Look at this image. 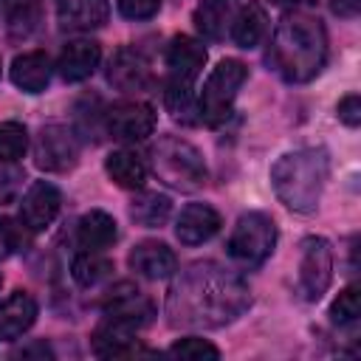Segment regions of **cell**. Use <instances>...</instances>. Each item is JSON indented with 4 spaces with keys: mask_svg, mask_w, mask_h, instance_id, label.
<instances>
[{
    "mask_svg": "<svg viewBox=\"0 0 361 361\" xmlns=\"http://www.w3.org/2000/svg\"><path fill=\"white\" fill-rule=\"evenodd\" d=\"M71 274L82 288H96L99 282H104L113 274V262L107 257H99L96 251H85L73 259Z\"/></svg>",
    "mask_w": 361,
    "mask_h": 361,
    "instance_id": "d4e9b609",
    "label": "cell"
},
{
    "mask_svg": "<svg viewBox=\"0 0 361 361\" xmlns=\"http://www.w3.org/2000/svg\"><path fill=\"white\" fill-rule=\"evenodd\" d=\"M169 212H172V200L158 192H144L130 203V217L144 228L164 226L169 220Z\"/></svg>",
    "mask_w": 361,
    "mask_h": 361,
    "instance_id": "cb8c5ba5",
    "label": "cell"
},
{
    "mask_svg": "<svg viewBox=\"0 0 361 361\" xmlns=\"http://www.w3.org/2000/svg\"><path fill=\"white\" fill-rule=\"evenodd\" d=\"M299 248V293L305 302H319L333 279V248L324 237H305Z\"/></svg>",
    "mask_w": 361,
    "mask_h": 361,
    "instance_id": "52a82bcc",
    "label": "cell"
},
{
    "mask_svg": "<svg viewBox=\"0 0 361 361\" xmlns=\"http://www.w3.org/2000/svg\"><path fill=\"white\" fill-rule=\"evenodd\" d=\"M358 316H361V290H358L355 285H350V288H344V290L333 299V305H330V319H333L336 324H353Z\"/></svg>",
    "mask_w": 361,
    "mask_h": 361,
    "instance_id": "f1b7e54d",
    "label": "cell"
},
{
    "mask_svg": "<svg viewBox=\"0 0 361 361\" xmlns=\"http://www.w3.org/2000/svg\"><path fill=\"white\" fill-rule=\"evenodd\" d=\"M17 355H23V358H28V355H51V350L45 344H34V347H23Z\"/></svg>",
    "mask_w": 361,
    "mask_h": 361,
    "instance_id": "d590c367",
    "label": "cell"
},
{
    "mask_svg": "<svg viewBox=\"0 0 361 361\" xmlns=\"http://www.w3.org/2000/svg\"><path fill=\"white\" fill-rule=\"evenodd\" d=\"M330 8H333V14L350 20V17H355L361 11V0H330Z\"/></svg>",
    "mask_w": 361,
    "mask_h": 361,
    "instance_id": "e575fe53",
    "label": "cell"
},
{
    "mask_svg": "<svg viewBox=\"0 0 361 361\" xmlns=\"http://www.w3.org/2000/svg\"><path fill=\"white\" fill-rule=\"evenodd\" d=\"M220 226H223V220L209 203H189L178 214L175 234L183 245H203L220 231Z\"/></svg>",
    "mask_w": 361,
    "mask_h": 361,
    "instance_id": "4fadbf2b",
    "label": "cell"
},
{
    "mask_svg": "<svg viewBox=\"0 0 361 361\" xmlns=\"http://www.w3.org/2000/svg\"><path fill=\"white\" fill-rule=\"evenodd\" d=\"M327 62V31L319 17L293 11L285 14L268 45V65L290 85L310 82Z\"/></svg>",
    "mask_w": 361,
    "mask_h": 361,
    "instance_id": "7a4b0ae2",
    "label": "cell"
},
{
    "mask_svg": "<svg viewBox=\"0 0 361 361\" xmlns=\"http://www.w3.org/2000/svg\"><path fill=\"white\" fill-rule=\"evenodd\" d=\"M17 245H20V226H14L11 220L0 217V259L8 257Z\"/></svg>",
    "mask_w": 361,
    "mask_h": 361,
    "instance_id": "836d02e7",
    "label": "cell"
},
{
    "mask_svg": "<svg viewBox=\"0 0 361 361\" xmlns=\"http://www.w3.org/2000/svg\"><path fill=\"white\" fill-rule=\"evenodd\" d=\"M276 6H296V3H307V0H271Z\"/></svg>",
    "mask_w": 361,
    "mask_h": 361,
    "instance_id": "8d00e7d4",
    "label": "cell"
},
{
    "mask_svg": "<svg viewBox=\"0 0 361 361\" xmlns=\"http://www.w3.org/2000/svg\"><path fill=\"white\" fill-rule=\"evenodd\" d=\"M116 237H118L116 220L102 209H90L76 223V243L85 251H104L116 243Z\"/></svg>",
    "mask_w": 361,
    "mask_h": 361,
    "instance_id": "44dd1931",
    "label": "cell"
},
{
    "mask_svg": "<svg viewBox=\"0 0 361 361\" xmlns=\"http://www.w3.org/2000/svg\"><path fill=\"white\" fill-rule=\"evenodd\" d=\"M104 127L118 141H141L155 130V110L147 102H118L104 113Z\"/></svg>",
    "mask_w": 361,
    "mask_h": 361,
    "instance_id": "9c48e42d",
    "label": "cell"
},
{
    "mask_svg": "<svg viewBox=\"0 0 361 361\" xmlns=\"http://www.w3.org/2000/svg\"><path fill=\"white\" fill-rule=\"evenodd\" d=\"M37 302L31 293L25 290H14L3 305H0V338L3 341H14L20 338L34 322H37Z\"/></svg>",
    "mask_w": 361,
    "mask_h": 361,
    "instance_id": "d6986e66",
    "label": "cell"
},
{
    "mask_svg": "<svg viewBox=\"0 0 361 361\" xmlns=\"http://www.w3.org/2000/svg\"><path fill=\"white\" fill-rule=\"evenodd\" d=\"M118 14L127 20H149L158 14L161 0H116Z\"/></svg>",
    "mask_w": 361,
    "mask_h": 361,
    "instance_id": "4dcf8cb0",
    "label": "cell"
},
{
    "mask_svg": "<svg viewBox=\"0 0 361 361\" xmlns=\"http://www.w3.org/2000/svg\"><path fill=\"white\" fill-rule=\"evenodd\" d=\"M59 206H62V195L54 183L48 180H37L28 186V192L23 195V203H20V226L25 231H45L54 217L59 214Z\"/></svg>",
    "mask_w": 361,
    "mask_h": 361,
    "instance_id": "30bf717a",
    "label": "cell"
},
{
    "mask_svg": "<svg viewBox=\"0 0 361 361\" xmlns=\"http://www.w3.org/2000/svg\"><path fill=\"white\" fill-rule=\"evenodd\" d=\"M99 59H102L99 42H93V39H73V42H68L62 48L56 68H59V76L65 82H82V79H87L99 68Z\"/></svg>",
    "mask_w": 361,
    "mask_h": 361,
    "instance_id": "ac0fdd59",
    "label": "cell"
},
{
    "mask_svg": "<svg viewBox=\"0 0 361 361\" xmlns=\"http://www.w3.org/2000/svg\"><path fill=\"white\" fill-rule=\"evenodd\" d=\"M104 316L110 322H118L124 327L138 330V327L149 324V319L155 316V307H152V302L138 288L121 282V285H116L107 293V299H104Z\"/></svg>",
    "mask_w": 361,
    "mask_h": 361,
    "instance_id": "8fae6325",
    "label": "cell"
},
{
    "mask_svg": "<svg viewBox=\"0 0 361 361\" xmlns=\"http://www.w3.org/2000/svg\"><path fill=\"white\" fill-rule=\"evenodd\" d=\"M20 186H23V172L8 164H0V206L11 203L20 195Z\"/></svg>",
    "mask_w": 361,
    "mask_h": 361,
    "instance_id": "1f68e13d",
    "label": "cell"
},
{
    "mask_svg": "<svg viewBox=\"0 0 361 361\" xmlns=\"http://www.w3.org/2000/svg\"><path fill=\"white\" fill-rule=\"evenodd\" d=\"M79 161V141L65 124H45L34 141V164L45 172H68Z\"/></svg>",
    "mask_w": 361,
    "mask_h": 361,
    "instance_id": "ba28073f",
    "label": "cell"
},
{
    "mask_svg": "<svg viewBox=\"0 0 361 361\" xmlns=\"http://www.w3.org/2000/svg\"><path fill=\"white\" fill-rule=\"evenodd\" d=\"M268 31V14L259 3H245L237 14H234V23H231V39L240 45V48H254L259 45V39L265 37Z\"/></svg>",
    "mask_w": 361,
    "mask_h": 361,
    "instance_id": "603a6c76",
    "label": "cell"
},
{
    "mask_svg": "<svg viewBox=\"0 0 361 361\" xmlns=\"http://www.w3.org/2000/svg\"><path fill=\"white\" fill-rule=\"evenodd\" d=\"M336 113H338V118H341L347 127H358V124H361V99H358V93H347V96L338 102Z\"/></svg>",
    "mask_w": 361,
    "mask_h": 361,
    "instance_id": "d6a6232c",
    "label": "cell"
},
{
    "mask_svg": "<svg viewBox=\"0 0 361 361\" xmlns=\"http://www.w3.org/2000/svg\"><path fill=\"white\" fill-rule=\"evenodd\" d=\"M39 20H42V11H39V3L28 0V3H17L11 17H8V34L11 39H28L37 28H39Z\"/></svg>",
    "mask_w": 361,
    "mask_h": 361,
    "instance_id": "4316f807",
    "label": "cell"
},
{
    "mask_svg": "<svg viewBox=\"0 0 361 361\" xmlns=\"http://www.w3.org/2000/svg\"><path fill=\"white\" fill-rule=\"evenodd\" d=\"M130 268L144 276V279H166L178 271V257L175 251L166 245V243H158V240H144L138 243L130 257H127Z\"/></svg>",
    "mask_w": 361,
    "mask_h": 361,
    "instance_id": "5bb4252c",
    "label": "cell"
},
{
    "mask_svg": "<svg viewBox=\"0 0 361 361\" xmlns=\"http://www.w3.org/2000/svg\"><path fill=\"white\" fill-rule=\"evenodd\" d=\"M245 79H248V68L240 59H220L212 68V73L206 76L200 99H197L200 121H206L209 127H220L228 118L231 104Z\"/></svg>",
    "mask_w": 361,
    "mask_h": 361,
    "instance_id": "5b68a950",
    "label": "cell"
},
{
    "mask_svg": "<svg viewBox=\"0 0 361 361\" xmlns=\"http://www.w3.org/2000/svg\"><path fill=\"white\" fill-rule=\"evenodd\" d=\"M276 245V223L265 212H245L240 214L231 237H228V257L243 268L262 265Z\"/></svg>",
    "mask_w": 361,
    "mask_h": 361,
    "instance_id": "8992f818",
    "label": "cell"
},
{
    "mask_svg": "<svg viewBox=\"0 0 361 361\" xmlns=\"http://www.w3.org/2000/svg\"><path fill=\"white\" fill-rule=\"evenodd\" d=\"M93 353L102 358H130V355H141L147 350L135 341L133 327L104 319V324H99L93 333Z\"/></svg>",
    "mask_w": 361,
    "mask_h": 361,
    "instance_id": "e0dca14e",
    "label": "cell"
},
{
    "mask_svg": "<svg viewBox=\"0 0 361 361\" xmlns=\"http://www.w3.org/2000/svg\"><path fill=\"white\" fill-rule=\"evenodd\" d=\"M20 0H0V11H6V8H14Z\"/></svg>",
    "mask_w": 361,
    "mask_h": 361,
    "instance_id": "74e56055",
    "label": "cell"
},
{
    "mask_svg": "<svg viewBox=\"0 0 361 361\" xmlns=\"http://www.w3.org/2000/svg\"><path fill=\"white\" fill-rule=\"evenodd\" d=\"M149 164L152 172L158 175V180H164L172 189L180 192H195L206 183V161L197 152V147H192L189 141L178 138V135H164L152 144L149 149Z\"/></svg>",
    "mask_w": 361,
    "mask_h": 361,
    "instance_id": "277c9868",
    "label": "cell"
},
{
    "mask_svg": "<svg viewBox=\"0 0 361 361\" xmlns=\"http://www.w3.org/2000/svg\"><path fill=\"white\" fill-rule=\"evenodd\" d=\"M0 282H3V279H0Z\"/></svg>",
    "mask_w": 361,
    "mask_h": 361,
    "instance_id": "f35d334b",
    "label": "cell"
},
{
    "mask_svg": "<svg viewBox=\"0 0 361 361\" xmlns=\"http://www.w3.org/2000/svg\"><path fill=\"white\" fill-rule=\"evenodd\" d=\"M107 79H110L113 87H118V90H124V93H133V90L149 87L152 73H149L147 59H144L138 51L121 48V51H116V56L110 59Z\"/></svg>",
    "mask_w": 361,
    "mask_h": 361,
    "instance_id": "2e32d148",
    "label": "cell"
},
{
    "mask_svg": "<svg viewBox=\"0 0 361 361\" xmlns=\"http://www.w3.org/2000/svg\"><path fill=\"white\" fill-rule=\"evenodd\" d=\"M206 65V48L195 39V37H175L166 48V71L172 85H183V87H195V79L200 76Z\"/></svg>",
    "mask_w": 361,
    "mask_h": 361,
    "instance_id": "7c38bea8",
    "label": "cell"
},
{
    "mask_svg": "<svg viewBox=\"0 0 361 361\" xmlns=\"http://www.w3.org/2000/svg\"><path fill=\"white\" fill-rule=\"evenodd\" d=\"M330 178V155L322 147H307L296 152H285L271 166V186L276 197L299 214L316 212L322 192Z\"/></svg>",
    "mask_w": 361,
    "mask_h": 361,
    "instance_id": "3957f363",
    "label": "cell"
},
{
    "mask_svg": "<svg viewBox=\"0 0 361 361\" xmlns=\"http://www.w3.org/2000/svg\"><path fill=\"white\" fill-rule=\"evenodd\" d=\"M28 149V133L20 121H3L0 124V164H14Z\"/></svg>",
    "mask_w": 361,
    "mask_h": 361,
    "instance_id": "484cf974",
    "label": "cell"
},
{
    "mask_svg": "<svg viewBox=\"0 0 361 361\" xmlns=\"http://www.w3.org/2000/svg\"><path fill=\"white\" fill-rule=\"evenodd\" d=\"M237 6V0H200V11H197V25L217 37L220 34V23L226 20V14Z\"/></svg>",
    "mask_w": 361,
    "mask_h": 361,
    "instance_id": "f546056e",
    "label": "cell"
},
{
    "mask_svg": "<svg viewBox=\"0 0 361 361\" xmlns=\"http://www.w3.org/2000/svg\"><path fill=\"white\" fill-rule=\"evenodd\" d=\"M11 82L25 93H42L51 82V59L45 51H25L11 62Z\"/></svg>",
    "mask_w": 361,
    "mask_h": 361,
    "instance_id": "ffe728a7",
    "label": "cell"
},
{
    "mask_svg": "<svg viewBox=\"0 0 361 361\" xmlns=\"http://www.w3.org/2000/svg\"><path fill=\"white\" fill-rule=\"evenodd\" d=\"M56 20L68 31H90L102 28L110 17L107 0H54Z\"/></svg>",
    "mask_w": 361,
    "mask_h": 361,
    "instance_id": "9a60e30c",
    "label": "cell"
},
{
    "mask_svg": "<svg viewBox=\"0 0 361 361\" xmlns=\"http://www.w3.org/2000/svg\"><path fill=\"white\" fill-rule=\"evenodd\" d=\"M251 305L248 285L217 262L189 265L169 288L166 316L175 327H223Z\"/></svg>",
    "mask_w": 361,
    "mask_h": 361,
    "instance_id": "6da1fadb",
    "label": "cell"
},
{
    "mask_svg": "<svg viewBox=\"0 0 361 361\" xmlns=\"http://www.w3.org/2000/svg\"><path fill=\"white\" fill-rule=\"evenodd\" d=\"M104 169H107L110 180L121 189H141L147 183V164L130 149L110 152L104 161Z\"/></svg>",
    "mask_w": 361,
    "mask_h": 361,
    "instance_id": "7402d4cb",
    "label": "cell"
},
{
    "mask_svg": "<svg viewBox=\"0 0 361 361\" xmlns=\"http://www.w3.org/2000/svg\"><path fill=\"white\" fill-rule=\"evenodd\" d=\"M169 355L175 358H189V361H217L220 358V350L206 341V338H197V336H186L180 341H175L169 347Z\"/></svg>",
    "mask_w": 361,
    "mask_h": 361,
    "instance_id": "83f0119b",
    "label": "cell"
}]
</instances>
